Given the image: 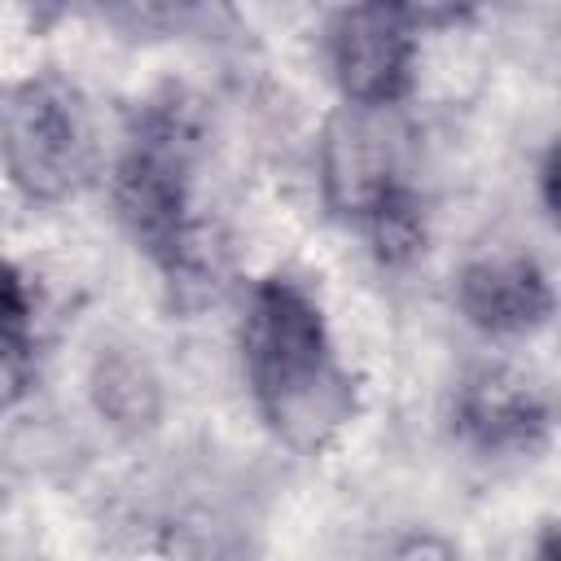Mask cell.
Here are the masks:
<instances>
[{"instance_id": "cell-1", "label": "cell", "mask_w": 561, "mask_h": 561, "mask_svg": "<svg viewBox=\"0 0 561 561\" xmlns=\"http://www.w3.org/2000/svg\"><path fill=\"white\" fill-rule=\"evenodd\" d=\"M241 346L254 403L294 451H320L351 421L355 386L333 355L316 298L298 280H259Z\"/></svg>"}, {"instance_id": "cell-2", "label": "cell", "mask_w": 561, "mask_h": 561, "mask_svg": "<svg viewBox=\"0 0 561 561\" xmlns=\"http://www.w3.org/2000/svg\"><path fill=\"white\" fill-rule=\"evenodd\" d=\"M197 162V114L180 92H162L140 105L114 167V202L136 237L180 285L206 263L197 224L188 219V184Z\"/></svg>"}, {"instance_id": "cell-3", "label": "cell", "mask_w": 561, "mask_h": 561, "mask_svg": "<svg viewBox=\"0 0 561 561\" xmlns=\"http://www.w3.org/2000/svg\"><path fill=\"white\" fill-rule=\"evenodd\" d=\"M0 162L22 197L61 202L92 171V118L61 75H35L0 101Z\"/></svg>"}, {"instance_id": "cell-4", "label": "cell", "mask_w": 561, "mask_h": 561, "mask_svg": "<svg viewBox=\"0 0 561 561\" xmlns=\"http://www.w3.org/2000/svg\"><path fill=\"white\" fill-rule=\"evenodd\" d=\"M390 105H346L324 131V193L342 215H377L399 184V127L386 118Z\"/></svg>"}, {"instance_id": "cell-5", "label": "cell", "mask_w": 561, "mask_h": 561, "mask_svg": "<svg viewBox=\"0 0 561 561\" xmlns=\"http://www.w3.org/2000/svg\"><path fill=\"white\" fill-rule=\"evenodd\" d=\"M329 57L351 105H394L412 75V26L390 0H355L333 22Z\"/></svg>"}, {"instance_id": "cell-6", "label": "cell", "mask_w": 561, "mask_h": 561, "mask_svg": "<svg viewBox=\"0 0 561 561\" xmlns=\"http://www.w3.org/2000/svg\"><path fill=\"white\" fill-rule=\"evenodd\" d=\"M456 425L482 451H530L543 438L548 408L526 377L508 368H482L460 390Z\"/></svg>"}, {"instance_id": "cell-7", "label": "cell", "mask_w": 561, "mask_h": 561, "mask_svg": "<svg viewBox=\"0 0 561 561\" xmlns=\"http://www.w3.org/2000/svg\"><path fill=\"white\" fill-rule=\"evenodd\" d=\"M460 307L486 333H526L548 320L552 289L530 254H491L460 272Z\"/></svg>"}, {"instance_id": "cell-8", "label": "cell", "mask_w": 561, "mask_h": 561, "mask_svg": "<svg viewBox=\"0 0 561 561\" xmlns=\"http://www.w3.org/2000/svg\"><path fill=\"white\" fill-rule=\"evenodd\" d=\"M26 324H31V307H26V289L18 280V272L0 259V403L9 390L22 386V364H26Z\"/></svg>"}, {"instance_id": "cell-9", "label": "cell", "mask_w": 561, "mask_h": 561, "mask_svg": "<svg viewBox=\"0 0 561 561\" xmlns=\"http://www.w3.org/2000/svg\"><path fill=\"white\" fill-rule=\"evenodd\" d=\"M193 9H197V0H101V13L123 35H136V39L171 35Z\"/></svg>"}, {"instance_id": "cell-10", "label": "cell", "mask_w": 561, "mask_h": 561, "mask_svg": "<svg viewBox=\"0 0 561 561\" xmlns=\"http://www.w3.org/2000/svg\"><path fill=\"white\" fill-rule=\"evenodd\" d=\"M403 18H408V26H451V22H460L478 0H390Z\"/></svg>"}]
</instances>
